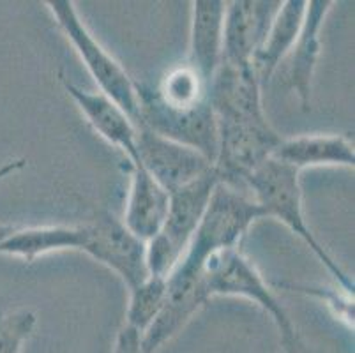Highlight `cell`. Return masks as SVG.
I'll use <instances>...</instances> for the list:
<instances>
[{
  "label": "cell",
  "mask_w": 355,
  "mask_h": 353,
  "mask_svg": "<svg viewBox=\"0 0 355 353\" xmlns=\"http://www.w3.org/2000/svg\"><path fill=\"white\" fill-rule=\"evenodd\" d=\"M306 9H308V0H288L282 2L277 8L263 44L253 58L254 73L261 87L269 83L270 76L292 51L304 24Z\"/></svg>",
  "instance_id": "cell-19"
},
{
  "label": "cell",
  "mask_w": 355,
  "mask_h": 353,
  "mask_svg": "<svg viewBox=\"0 0 355 353\" xmlns=\"http://www.w3.org/2000/svg\"><path fill=\"white\" fill-rule=\"evenodd\" d=\"M332 6L331 0H309L301 34L288 53V82L304 112L311 108V83L322 51L320 32Z\"/></svg>",
  "instance_id": "cell-15"
},
{
  "label": "cell",
  "mask_w": 355,
  "mask_h": 353,
  "mask_svg": "<svg viewBox=\"0 0 355 353\" xmlns=\"http://www.w3.org/2000/svg\"><path fill=\"white\" fill-rule=\"evenodd\" d=\"M87 225L34 226L15 230L0 241V255L21 258L32 264L40 257L59 251H83Z\"/></svg>",
  "instance_id": "cell-18"
},
{
  "label": "cell",
  "mask_w": 355,
  "mask_h": 353,
  "mask_svg": "<svg viewBox=\"0 0 355 353\" xmlns=\"http://www.w3.org/2000/svg\"><path fill=\"white\" fill-rule=\"evenodd\" d=\"M137 160L168 194L214 168L202 152L168 140L147 128H138Z\"/></svg>",
  "instance_id": "cell-9"
},
{
  "label": "cell",
  "mask_w": 355,
  "mask_h": 353,
  "mask_svg": "<svg viewBox=\"0 0 355 353\" xmlns=\"http://www.w3.org/2000/svg\"><path fill=\"white\" fill-rule=\"evenodd\" d=\"M282 341L283 353H311L308 346L304 345V341L301 339L299 332L293 336H288V338H279Z\"/></svg>",
  "instance_id": "cell-25"
},
{
  "label": "cell",
  "mask_w": 355,
  "mask_h": 353,
  "mask_svg": "<svg viewBox=\"0 0 355 353\" xmlns=\"http://www.w3.org/2000/svg\"><path fill=\"white\" fill-rule=\"evenodd\" d=\"M15 226H9V225H0V241H2V239H6L9 235V233H12L15 232Z\"/></svg>",
  "instance_id": "cell-27"
},
{
  "label": "cell",
  "mask_w": 355,
  "mask_h": 353,
  "mask_svg": "<svg viewBox=\"0 0 355 353\" xmlns=\"http://www.w3.org/2000/svg\"><path fill=\"white\" fill-rule=\"evenodd\" d=\"M207 97L216 122H267L261 83L253 66L221 62L209 83Z\"/></svg>",
  "instance_id": "cell-11"
},
{
  "label": "cell",
  "mask_w": 355,
  "mask_h": 353,
  "mask_svg": "<svg viewBox=\"0 0 355 353\" xmlns=\"http://www.w3.org/2000/svg\"><path fill=\"white\" fill-rule=\"evenodd\" d=\"M261 218L263 212L250 193L219 182L188 249L175 268L188 274H202L203 264L212 255L239 248L251 225Z\"/></svg>",
  "instance_id": "cell-2"
},
{
  "label": "cell",
  "mask_w": 355,
  "mask_h": 353,
  "mask_svg": "<svg viewBox=\"0 0 355 353\" xmlns=\"http://www.w3.org/2000/svg\"><path fill=\"white\" fill-rule=\"evenodd\" d=\"M27 166V160H11L0 166V180H4L9 175L16 173V171L24 170Z\"/></svg>",
  "instance_id": "cell-26"
},
{
  "label": "cell",
  "mask_w": 355,
  "mask_h": 353,
  "mask_svg": "<svg viewBox=\"0 0 355 353\" xmlns=\"http://www.w3.org/2000/svg\"><path fill=\"white\" fill-rule=\"evenodd\" d=\"M46 6L60 31L66 34L69 43L73 44L76 53L82 58V62L89 69L90 76L94 78L98 87L101 89L99 92L117 103L137 126L138 108H140L137 82L129 76L128 71L122 67L117 58L110 53L94 37V34L89 31L74 2H71V0H50V2H46Z\"/></svg>",
  "instance_id": "cell-4"
},
{
  "label": "cell",
  "mask_w": 355,
  "mask_h": 353,
  "mask_svg": "<svg viewBox=\"0 0 355 353\" xmlns=\"http://www.w3.org/2000/svg\"><path fill=\"white\" fill-rule=\"evenodd\" d=\"M35 325L37 316L31 309H16L0 316V353H21Z\"/></svg>",
  "instance_id": "cell-22"
},
{
  "label": "cell",
  "mask_w": 355,
  "mask_h": 353,
  "mask_svg": "<svg viewBox=\"0 0 355 353\" xmlns=\"http://www.w3.org/2000/svg\"><path fill=\"white\" fill-rule=\"evenodd\" d=\"M301 171L282 161L267 160L244 180V187L251 191L254 202L263 212V218H274L288 226L292 233L301 239L313 251L320 264L331 272V276L348 293H354V281L341 265L327 252V249L318 242L309 230L302 210Z\"/></svg>",
  "instance_id": "cell-1"
},
{
  "label": "cell",
  "mask_w": 355,
  "mask_h": 353,
  "mask_svg": "<svg viewBox=\"0 0 355 353\" xmlns=\"http://www.w3.org/2000/svg\"><path fill=\"white\" fill-rule=\"evenodd\" d=\"M282 2L235 0L227 2L223 24V60L234 66H253L267 31Z\"/></svg>",
  "instance_id": "cell-12"
},
{
  "label": "cell",
  "mask_w": 355,
  "mask_h": 353,
  "mask_svg": "<svg viewBox=\"0 0 355 353\" xmlns=\"http://www.w3.org/2000/svg\"><path fill=\"white\" fill-rule=\"evenodd\" d=\"M191 6L188 64L209 85L223 60V24L227 2L195 0Z\"/></svg>",
  "instance_id": "cell-16"
},
{
  "label": "cell",
  "mask_w": 355,
  "mask_h": 353,
  "mask_svg": "<svg viewBox=\"0 0 355 353\" xmlns=\"http://www.w3.org/2000/svg\"><path fill=\"white\" fill-rule=\"evenodd\" d=\"M295 170L315 166H347L354 168V144L345 135H301L283 138L272 154Z\"/></svg>",
  "instance_id": "cell-17"
},
{
  "label": "cell",
  "mask_w": 355,
  "mask_h": 353,
  "mask_svg": "<svg viewBox=\"0 0 355 353\" xmlns=\"http://www.w3.org/2000/svg\"><path fill=\"white\" fill-rule=\"evenodd\" d=\"M221 182L216 168L168 194V212L156 237L145 244L148 276L166 279L188 249L216 186Z\"/></svg>",
  "instance_id": "cell-3"
},
{
  "label": "cell",
  "mask_w": 355,
  "mask_h": 353,
  "mask_svg": "<svg viewBox=\"0 0 355 353\" xmlns=\"http://www.w3.org/2000/svg\"><path fill=\"white\" fill-rule=\"evenodd\" d=\"M203 288L209 299L212 297H241L260 306L276 323L279 338L297 334L282 302L276 299L257 265L239 248L212 255L202 267Z\"/></svg>",
  "instance_id": "cell-5"
},
{
  "label": "cell",
  "mask_w": 355,
  "mask_h": 353,
  "mask_svg": "<svg viewBox=\"0 0 355 353\" xmlns=\"http://www.w3.org/2000/svg\"><path fill=\"white\" fill-rule=\"evenodd\" d=\"M166 299V279L148 276L144 283L129 290V304L125 311V323L144 334L148 325L156 320Z\"/></svg>",
  "instance_id": "cell-21"
},
{
  "label": "cell",
  "mask_w": 355,
  "mask_h": 353,
  "mask_svg": "<svg viewBox=\"0 0 355 353\" xmlns=\"http://www.w3.org/2000/svg\"><path fill=\"white\" fill-rule=\"evenodd\" d=\"M59 78L67 96L85 115L87 122L94 128V131L110 145L124 152L128 160L137 157L138 128L129 119L128 113L105 94L83 90L82 87L71 82L69 78L64 76V73H60Z\"/></svg>",
  "instance_id": "cell-13"
},
{
  "label": "cell",
  "mask_w": 355,
  "mask_h": 353,
  "mask_svg": "<svg viewBox=\"0 0 355 353\" xmlns=\"http://www.w3.org/2000/svg\"><path fill=\"white\" fill-rule=\"evenodd\" d=\"M112 353H144L141 352V334L131 327L124 325L115 338Z\"/></svg>",
  "instance_id": "cell-24"
},
{
  "label": "cell",
  "mask_w": 355,
  "mask_h": 353,
  "mask_svg": "<svg viewBox=\"0 0 355 353\" xmlns=\"http://www.w3.org/2000/svg\"><path fill=\"white\" fill-rule=\"evenodd\" d=\"M138 122L137 128H147L177 144L188 145L202 152L214 164L218 152V126L209 99L193 108H170L156 97L150 87L137 83Z\"/></svg>",
  "instance_id": "cell-6"
},
{
  "label": "cell",
  "mask_w": 355,
  "mask_h": 353,
  "mask_svg": "<svg viewBox=\"0 0 355 353\" xmlns=\"http://www.w3.org/2000/svg\"><path fill=\"white\" fill-rule=\"evenodd\" d=\"M209 300L211 299L203 288L202 274H186L175 268L166 277V299L159 315L141 334V352H159L191 322L193 316Z\"/></svg>",
  "instance_id": "cell-10"
},
{
  "label": "cell",
  "mask_w": 355,
  "mask_h": 353,
  "mask_svg": "<svg viewBox=\"0 0 355 353\" xmlns=\"http://www.w3.org/2000/svg\"><path fill=\"white\" fill-rule=\"evenodd\" d=\"M87 225L83 252L114 270L128 290H133L148 277L145 261V242L129 232L112 214H99Z\"/></svg>",
  "instance_id": "cell-8"
},
{
  "label": "cell",
  "mask_w": 355,
  "mask_h": 353,
  "mask_svg": "<svg viewBox=\"0 0 355 353\" xmlns=\"http://www.w3.org/2000/svg\"><path fill=\"white\" fill-rule=\"evenodd\" d=\"M218 152L214 168L221 182L244 187V180L270 160L282 136L267 122H216Z\"/></svg>",
  "instance_id": "cell-7"
},
{
  "label": "cell",
  "mask_w": 355,
  "mask_h": 353,
  "mask_svg": "<svg viewBox=\"0 0 355 353\" xmlns=\"http://www.w3.org/2000/svg\"><path fill=\"white\" fill-rule=\"evenodd\" d=\"M131 164V184L125 202V228L135 237L147 244L161 232L168 212V193L154 180V177L141 166L140 161H129Z\"/></svg>",
  "instance_id": "cell-14"
},
{
  "label": "cell",
  "mask_w": 355,
  "mask_h": 353,
  "mask_svg": "<svg viewBox=\"0 0 355 353\" xmlns=\"http://www.w3.org/2000/svg\"><path fill=\"white\" fill-rule=\"evenodd\" d=\"M277 288H286L290 291H297V293H306V295H313L316 299H320L322 302L327 306L336 318L341 323L354 329V293H348L343 288H322V286H308V284H286V283H276Z\"/></svg>",
  "instance_id": "cell-23"
},
{
  "label": "cell",
  "mask_w": 355,
  "mask_h": 353,
  "mask_svg": "<svg viewBox=\"0 0 355 353\" xmlns=\"http://www.w3.org/2000/svg\"><path fill=\"white\" fill-rule=\"evenodd\" d=\"M153 92L164 106L170 108H193L209 99V85L189 64L175 67L164 74Z\"/></svg>",
  "instance_id": "cell-20"
}]
</instances>
